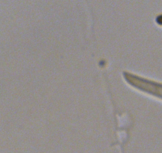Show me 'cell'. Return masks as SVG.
<instances>
[{"instance_id": "obj_1", "label": "cell", "mask_w": 162, "mask_h": 153, "mask_svg": "<svg viewBox=\"0 0 162 153\" xmlns=\"http://www.w3.org/2000/svg\"><path fill=\"white\" fill-rule=\"evenodd\" d=\"M156 21L159 25L162 26V15H160L156 17Z\"/></svg>"}]
</instances>
